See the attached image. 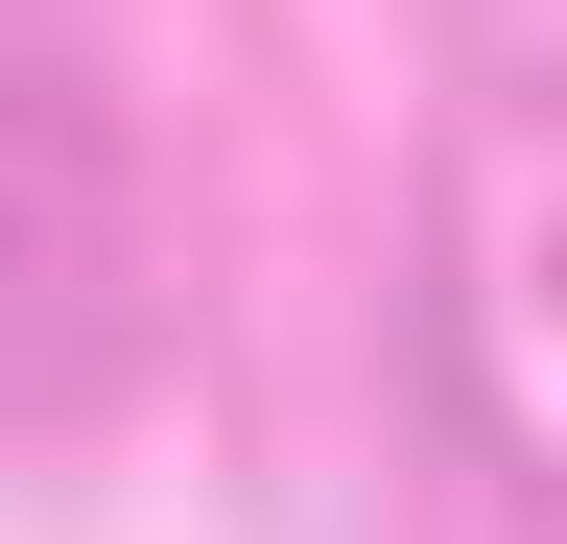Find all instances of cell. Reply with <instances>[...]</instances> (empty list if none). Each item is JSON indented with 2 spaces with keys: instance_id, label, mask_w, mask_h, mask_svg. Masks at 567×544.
<instances>
[{
  "instance_id": "obj_1",
  "label": "cell",
  "mask_w": 567,
  "mask_h": 544,
  "mask_svg": "<svg viewBox=\"0 0 567 544\" xmlns=\"http://www.w3.org/2000/svg\"><path fill=\"white\" fill-rule=\"evenodd\" d=\"M425 331H450L473 450L567 497V24H496L450 95V214H425Z\"/></svg>"
},
{
  "instance_id": "obj_2",
  "label": "cell",
  "mask_w": 567,
  "mask_h": 544,
  "mask_svg": "<svg viewBox=\"0 0 567 544\" xmlns=\"http://www.w3.org/2000/svg\"><path fill=\"white\" fill-rule=\"evenodd\" d=\"M142 331H166V237H142V143L95 95L0 72V427H48V402L142 379Z\"/></svg>"
}]
</instances>
